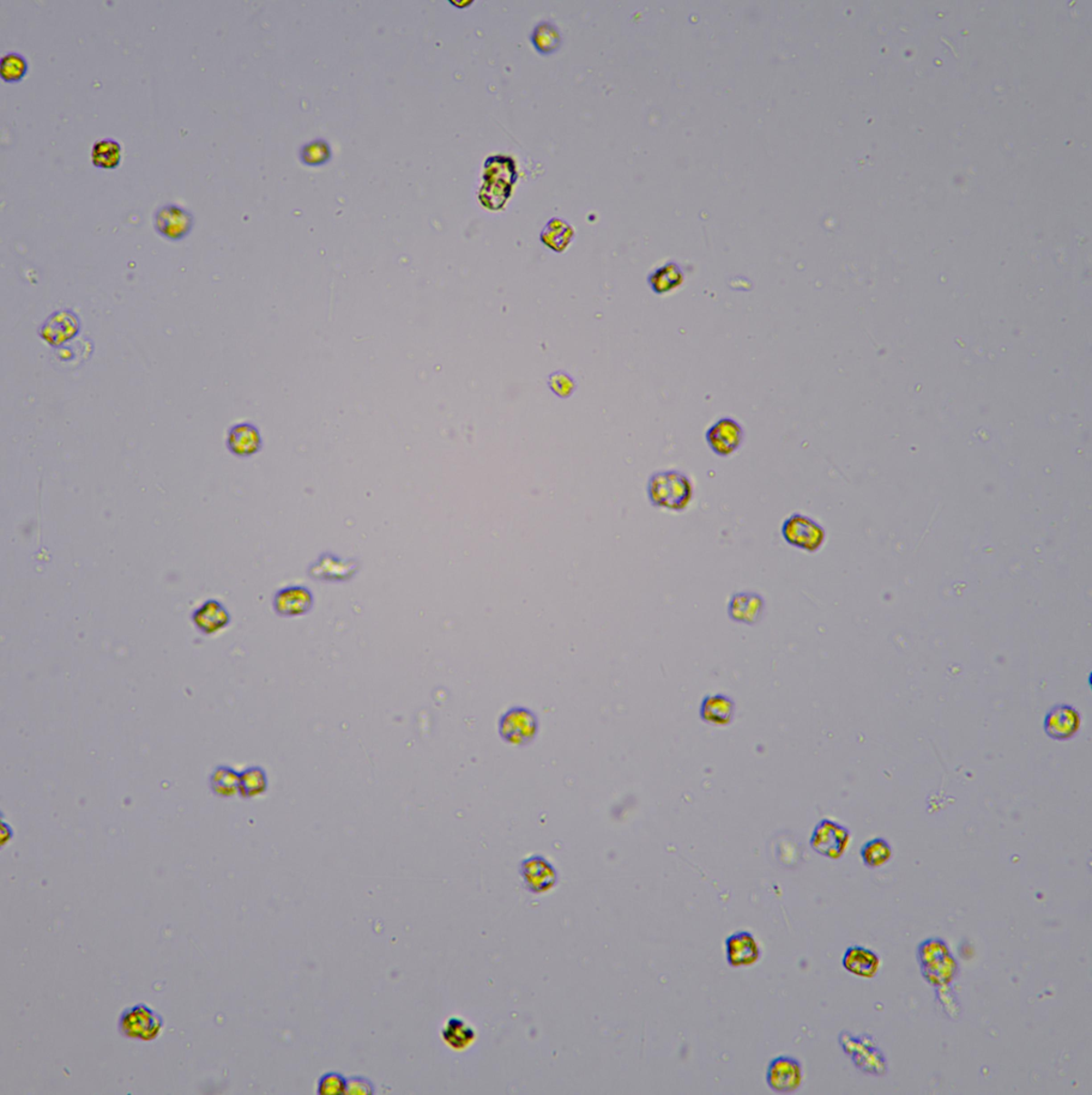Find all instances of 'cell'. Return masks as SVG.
Listing matches in <instances>:
<instances>
[{"instance_id": "28", "label": "cell", "mask_w": 1092, "mask_h": 1095, "mask_svg": "<svg viewBox=\"0 0 1092 1095\" xmlns=\"http://www.w3.org/2000/svg\"><path fill=\"white\" fill-rule=\"evenodd\" d=\"M29 65L23 54L11 51L0 58V76L5 82L16 83L26 76Z\"/></svg>"}, {"instance_id": "12", "label": "cell", "mask_w": 1092, "mask_h": 1095, "mask_svg": "<svg viewBox=\"0 0 1092 1095\" xmlns=\"http://www.w3.org/2000/svg\"><path fill=\"white\" fill-rule=\"evenodd\" d=\"M191 622L199 633L214 635L231 625L232 616L221 602L207 599L193 610Z\"/></svg>"}, {"instance_id": "10", "label": "cell", "mask_w": 1092, "mask_h": 1095, "mask_svg": "<svg viewBox=\"0 0 1092 1095\" xmlns=\"http://www.w3.org/2000/svg\"><path fill=\"white\" fill-rule=\"evenodd\" d=\"M1082 728V716L1076 707L1059 703L1051 707L1043 719V730L1055 742H1069Z\"/></svg>"}, {"instance_id": "20", "label": "cell", "mask_w": 1092, "mask_h": 1095, "mask_svg": "<svg viewBox=\"0 0 1092 1095\" xmlns=\"http://www.w3.org/2000/svg\"><path fill=\"white\" fill-rule=\"evenodd\" d=\"M734 701L726 694H709L700 705L699 716L703 722L726 727L731 724L735 716Z\"/></svg>"}, {"instance_id": "13", "label": "cell", "mask_w": 1092, "mask_h": 1095, "mask_svg": "<svg viewBox=\"0 0 1092 1095\" xmlns=\"http://www.w3.org/2000/svg\"><path fill=\"white\" fill-rule=\"evenodd\" d=\"M726 959L730 967H750L761 959V948L750 931H735L727 937Z\"/></svg>"}, {"instance_id": "24", "label": "cell", "mask_w": 1092, "mask_h": 1095, "mask_svg": "<svg viewBox=\"0 0 1092 1095\" xmlns=\"http://www.w3.org/2000/svg\"><path fill=\"white\" fill-rule=\"evenodd\" d=\"M122 160L123 146L117 139L105 137L94 142L92 148V161L94 166L114 169L120 165Z\"/></svg>"}, {"instance_id": "21", "label": "cell", "mask_w": 1092, "mask_h": 1095, "mask_svg": "<svg viewBox=\"0 0 1092 1095\" xmlns=\"http://www.w3.org/2000/svg\"><path fill=\"white\" fill-rule=\"evenodd\" d=\"M440 1037L449 1049L461 1052L467 1050L474 1044L476 1031L468 1020L454 1015L444 1021Z\"/></svg>"}, {"instance_id": "30", "label": "cell", "mask_w": 1092, "mask_h": 1095, "mask_svg": "<svg viewBox=\"0 0 1092 1095\" xmlns=\"http://www.w3.org/2000/svg\"><path fill=\"white\" fill-rule=\"evenodd\" d=\"M348 1079L339 1072H327L319 1077L316 1084L318 1095L347 1094Z\"/></svg>"}, {"instance_id": "8", "label": "cell", "mask_w": 1092, "mask_h": 1095, "mask_svg": "<svg viewBox=\"0 0 1092 1095\" xmlns=\"http://www.w3.org/2000/svg\"><path fill=\"white\" fill-rule=\"evenodd\" d=\"M194 215L177 204L160 205L154 214V226L161 237L170 241H181L188 237L194 227Z\"/></svg>"}, {"instance_id": "2", "label": "cell", "mask_w": 1092, "mask_h": 1095, "mask_svg": "<svg viewBox=\"0 0 1092 1095\" xmlns=\"http://www.w3.org/2000/svg\"><path fill=\"white\" fill-rule=\"evenodd\" d=\"M916 957L922 978L934 988H944L958 976V963L942 939L933 937L921 941Z\"/></svg>"}, {"instance_id": "23", "label": "cell", "mask_w": 1092, "mask_h": 1095, "mask_svg": "<svg viewBox=\"0 0 1092 1095\" xmlns=\"http://www.w3.org/2000/svg\"><path fill=\"white\" fill-rule=\"evenodd\" d=\"M685 281V274L680 265L674 262L667 263L660 268L651 272L649 284L657 294H666L681 286Z\"/></svg>"}, {"instance_id": "1", "label": "cell", "mask_w": 1092, "mask_h": 1095, "mask_svg": "<svg viewBox=\"0 0 1092 1095\" xmlns=\"http://www.w3.org/2000/svg\"><path fill=\"white\" fill-rule=\"evenodd\" d=\"M650 503L669 512H684L693 498L692 483L683 472L663 470L650 476L647 485Z\"/></svg>"}, {"instance_id": "17", "label": "cell", "mask_w": 1092, "mask_h": 1095, "mask_svg": "<svg viewBox=\"0 0 1092 1095\" xmlns=\"http://www.w3.org/2000/svg\"><path fill=\"white\" fill-rule=\"evenodd\" d=\"M226 446L233 456L249 458L262 450V434L253 423H239L229 428Z\"/></svg>"}, {"instance_id": "3", "label": "cell", "mask_w": 1092, "mask_h": 1095, "mask_svg": "<svg viewBox=\"0 0 1092 1095\" xmlns=\"http://www.w3.org/2000/svg\"><path fill=\"white\" fill-rule=\"evenodd\" d=\"M164 1027L165 1020L163 1015L144 1002L124 1009L117 1020L120 1036L144 1043L154 1042L158 1039Z\"/></svg>"}, {"instance_id": "16", "label": "cell", "mask_w": 1092, "mask_h": 1095, "mask_svg": "<svg viewBox=\"0 0 1092 1095\" xmlns=\"http://www.w3.org/2000/svg\"><path fill=\"white\" fill-rule=\"evenodd\" d=\"M80 331V320L70 311L53 314L40 329V336L51 346L58 347L72 340Z\"/></svg>"}, {"instance_id": "9", "label": "cell", "mask_w": 1092, "mask_h": 1095, "mask_svg": "<svg viewBox=\"0 0 1092 1095\" xmlns=\"http://www.w3.org/2000/svg\"><path fill=\"white\" fill-rule=\"evenodd\" d=\"M766 1084L778 1094H789L799 1090L804 1080V1070L798 1059L779 1056L772 1059L766 1069Z\"/></svg>"}, {"instance_id": "31", "label": "cell", "mask_w": 1092, "mask_h": 1095, "mask_svg": "<svg viewBox=\"0 0 1092 1095\" xmlns=\"http://www.w3.org/2000/svg\"><path fill=\"white\" fill-rule=\"evenodd\" d=\"M347 1094L372 1095L375 1094V1085L365 1076L354 1075L348 1079Z\"/></svg>"}, {"instance_id": "27", "label": "cell", "mask_w": 1092, "mask_h": 1095, "mask_svg": "<svg viewBox=\"0 0 1092 1095\" xmlns=\"http://www.w3.org/2000/svg\"><path fill=\"white\" fill-rule=\"evenodd\" d=\"M268 789V778L262 767L252 766L240 772L239 795L252 800L264 794Z\"/></svg>"}, {"instance_id": "4", "label": "cell", "mask_w": 1092, "mask_h": 1095, "mask_svg": "<svg viewBox=\"0 0 1092 1095\" xmlns=\"http://www.w3.org/2000/svg\"><path fill=\"white\" fill-rule=\"evenodd\" d=\"M839 1043L860 1072L877 1077L885 1076L888 1072V1062L871 1036H855L849 1031H843L839 1037Z\"/></svg>"}, {"instance_id": "29", "label": "cell", "mask_w": 1092, "mask_h": 1095, "mask_svg": "<svg viewBox=\"0 0 1092 1095\" xmlns=\"http://www.w3.org/2000/svg\"><path fill=\"white\" fill-rule=\"evenodd\" d=\"M299 156L300 161L306 166L319 167L328 164L332 159L330 144L323 138H317L302 146Z\"/></svg>"}, {"instance_id": "11", "label": "cell", "mask_w": 1092, "mask_h": 1095, "mask_svg": "<svg viewBox=\"0 0 1092 1095\" xmlns=\"http://www.w3.org/2000/svg\"><path fill=\"white\" fill-rule=\"evenodd\" d=\"M705 440L711 452L720 457H729L740 449L745 440L744 427L733 417L725 416L711 425Z\"/></svg>"}, {"instance_id": "18", "label": "cell", "mask_w": 1092, "mask_h": 1095, "mask_svg": "<svg viewBox=\"0 0 1092 1095\" xmlns=\"http://www.w3.org/2000/svg\"><path fill=\"white\" fill-rule=\"evenodd\" d=\"M358 571V564L353 560H343L339 556L327 553L321 556L311 566L310 576L323 581H347L352 579Z\"/></svg>"}, {"instance_id": "15", "label": "cell", "mask_w": 1092, "mask_h": 1095, "mask_svg": "<svg viewBox=\"0 0 1092 1095\" xmlns=\"http://www.w3.org/2000/svg\"><path fill=\"white\" fill-rule=\"evenodd\" d=\"M765 612V602L756 592H736L728 604L730 619L745 625H754L762 620Z\"/></svg>"}, {"instance_id": "25", "label": "cell", "mask_w": 1092, "mask_h": 1095, "mask_svg": "<svg viewBox=\"0 0 1092 1095\" xmlns=\"http://www.w3.org/2000/svg\"><path fill=\"white\" fill-rule=\"evenodd\" d=\"M239 783L240 772L228 766H217L209 778L211 791L221 798L239 795Z\"/></svg>"}, {"instance_id": "26", "label": "cell", "mask_w": 1092, "mask_h": 1095, "mask_svg": "<svg viewBox=\"0 0 1092 1095\" xmlns=\"http://www.w3.org/2000/svg\"><path fill=\"white\" fill-rule=\"evenodd\" d=\"M860 858L869 869H877L888 863L892 858V847L884 838H874L861 846Z\"/></svg>"}, {"instance_id": "5", "label": "cell", "mask_w": 1092, "mask_h": 1095, "mask_svg": "<svg viewBox=\"0 0 1092 1095\" xmlns=\"http://www.w3.org/2000/svg\"><path fill=\"white\" fill-rule=\"evenodd\" d=\"M781 534L789 546L809 553L818 552L826 541L823 526L799 513L784 520Z\"/></svg>"}, {"instance_id": "22", "label": "cell", "mask_w": 1092, "mask_h": 1095, "mask_svg": "<svg viewBox=\"0 0 1092 1095\" xmlns=\"http://www.w3.org/2000/svg\"><path fill=\"white\" fill-rule=\"evenodd\" d=\"M521 875L530 889L536 892L546 891L557 881L556 870L545 858L533 856L521 864Z\"/></svg>"}, {"instance_id": "19", "label": "cell", "mask_w": 1092, "mask_h": 1095, "mask_svg": "<svg viewBox=\"0 0 1092 1095\" xmlns=\"http://www.w3.org/2000/svg\"><path fill=\"white\" fill-rule=\"evenodd\" d=\"M882 961L871 949L861 946H852L846 950L842 958V966L850 975L872 979L879 971Z\"/></svg>"}, {"instance_id": "14", "label": "cell", "mask_w": 1092, "mask_h": 1095, "mask_svg": "<svg viewBox=\"0 0 1092 1095\" xmlns=\"http://www.w3.org/2000/svg\"><path fill=\"white\" fill-rule=\"evenodd\" d=\"M313 607L312 592L302 585L287 586L276 592L273 609L282 617H298L311 612Z\"/></svg>"}, {"instance_id": "7", "label": "cell", "mask_w": 1092, "mask_h": 1095, "mask_svg": "<svg viewBox=\"0 0 1092 1095\" xmlns=\"http://www.w3.org/2000/svg\"><path fill=\"white\" fill-rule=\"evenodd\" d=\"M850 843V831L835 821L824 819L814 827L811 849L819 855L837 861L846 854Z\"/></svg>"}, {"instance_id": "6", "label": "cell", "mask_w": 1092, "mask_h": 1095, "mask_svg": "<svg viewBox=\"0 0 1092 1095\" xmlns=\"http://www.w3.org/2000/svg\"><path fill=\"white\" fill-rule=\"evenodd\" d=\"M539 733V719L526 707H512L504 712L499 722V734L505 742L514 746H526Z\"/></svg>"}]
</instances>
